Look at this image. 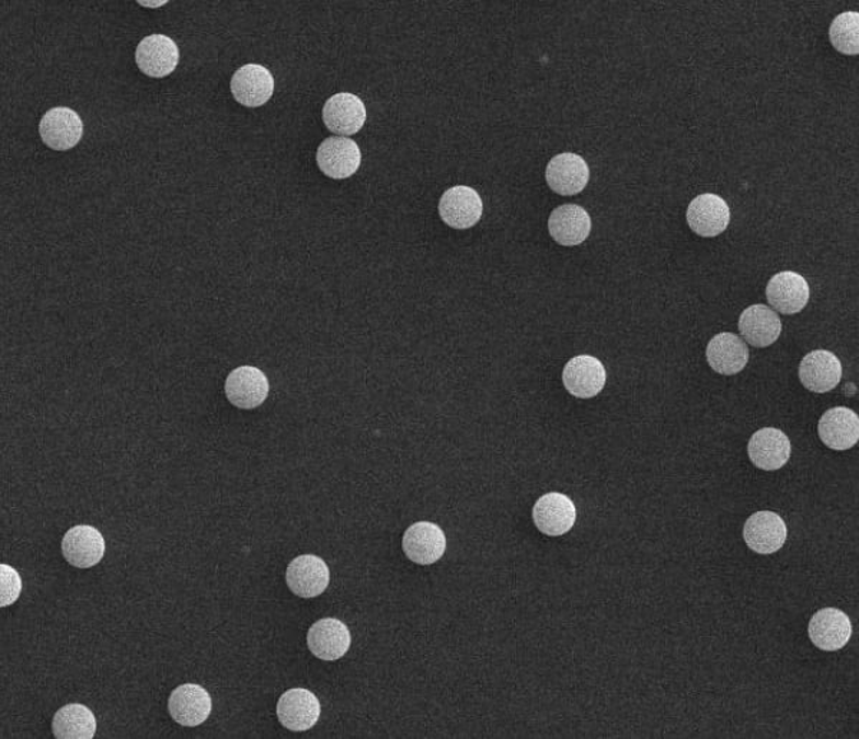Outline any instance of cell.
Instances as JSON below:
<instances>
[{
  "mask_svg": "<svg viewBox=\"0 0 859 739\" xmlns=\"http://www.w3.org/2000/svg\"><path fill=\"white\" fill-rule=\"evenodd\" d=\"M316 160L320 171L329 178H350L362 164L359 147L351 138L331 137L320 143Z\"/></svg>",
  "mask_w": 859,
  "mask_h": 739,
  "instance_id": "obj_1",
  "label": "cell"
},
{
  "mask_svg": "<svg viewBox=\"0 0 859 739\" xmlns=\"http://www.w3.org/2000/svg\"><path fill=\"white\" fill-rule=\"evenodd\" d=\"M577 510L573 500L563 493H547L532 509L534 523L548 536H561L573 529Z\"/></svg>",
  "mask_w": 859,
  "mask_h": 739,
  "instance_id": "obj_2",
  "label": "cell"
},
{
  "mask_svg": "<svg viewBox=\"0 0 859 739\" xmlns=\"http://www.w3.org/2000/svg\"><path fill=\"white\" fill-rule=\"evenodd\" d=\"M42 141L55 151H68L77 147L83 134L82 119L76 111L58 106L49 109L41 120Z\"/></svg>",
  "mask_w": 859,
  "mask_h": 739,
  "instance_id": "obj_3",
  "label": "cell"
},
{
  "mask_svg": "<svg viewBox=\"0 0 859 739\" xmlns=\"http://www.w3.org/2000/svg\"><path fill=\"white\" fill-rule=\"evenodd\" d=\"M286 582L297 597L316 598L329 587L331 571L322 557L301 555L287 568Z\"/></svg>",
  "mask_w": 859,
  "mask_h": 739,
  "instance_id": "obj_4",
  "label": "cell"
},
{
  "mask_svg": "<svg viewBox=\"0 0 859 739\" xmlns=\"http://www.w3.org/2000/svg\"><path fill=\"white\" fill-rule=\"evenodd\" d=\"M482 199L476 189L453 187L443 195L439 201V216L445 224L455 230H467L477 224L482 217Z\"/></svg>",
  "mask_w": 859,
  "mask_h": 739,
  "instance_id": "obj_5",
  "label": "cell"
},
{
  "mask_svg": "<svg viewBox=\"0 0 859 739\" xmlns=\"http://www.w3.org/2000/svg\"><path fill=\"white\" fill-rule=\"evenodd\" d=\"M320 702L313 692L295 688L286 691L278 700L277 717L283 727L301 732L313 728L320 718Z\"/></svg>",
  "mask_w": 859,
  "mask_h": 739,
  "instance_id": "obj_6",
  "label": "cell"
},
{
  "mask_svg": "<svg viewBox=\"0 0 859 739\" xmlns=\"http://www.w3.org/2000/svg\"><path fill=\"white\" fill-rule=\"evenodd\" d=\"M403 552L417 565H432L447 551V538L438 524L417 522L403 534Z\"/></svg>",
  "mask_w": 859,
  "mask_h": 739,
  "instance_id": "obj_7",
  "label": "cell"
},
{
  "mask_svg": "<svg viewBox=\"0 0 859 739\" xmlns=\"http://www.w3.org/2000/svg\"><path fill=\"white\" fill-rule=\"evenodd\" d=\"M784 520L775 512H758L746 520L743 538L752 551L760 555L778 552L787 542Z\"/></svg>",
  "mask_w": 859,
  "mask_h": 739,
  "instance_id": "obj_8",
  "label": "cell"
},
{
  "mask_svg": "<svg viewBox=\"0 0 859 739\" xmlns=\"http://www.w3.org/2000/svg\"><path fill=\"white\" fill-rule=\"evenodd\" d=\"M606 369L596 357L577 356L566 362L563 371L565 389L580 399L596 397L606 385Z\"/></svg>",
  "mask_w": 859,
  "mask_h": 739,
  "instance_id": "obj_9",
  "label": "cell"
},
{
  "mask_svg": "<svg viewBox=\"0 0 859 739\" xmlns=\"http://www.w3.org/2000/svg\"><path fill=\"white\" fill-rule=\"evenodd\" d=\"M271 392L266 374L253 366L239 367L226 380V396L240 408H255L264 403Z\"/></svg>",
  "mask_w": 859,
  "mask_h": 739,
  "instance_id": "obj_10",
  "label": "cell"
},
{
  "mask_svg": "<svg viewBox=\"0 0 859 739\" xmlns=\"http://www.w3.org/2000/svg\"><path fill=\"white\" fill-rule=\"evenodd\" d=\"M210 694L196 683H184L176 688L169 700L171 717L183 727H198L210 717Z\"/></svg>",
  "mask_w": 859,
  "mask_h": 739,
  "instance_id": "obj_11",
  "label": "cell"
},
{
  "mask_svg": "<svg viewBox=\"0 0 859 739\" xmlns=\"http://www.w3.org/2000/svg\"><path fill=\"white\" fill-rule=\"evenodd\" d=\"M548 187L560 195H575L587 187L589 170L587 162L577 153L564 152L548 162L546 171Z\"/></svg>",
  "mask_w": 859,
  "mask_h": 739,
  "instance_id": "obj_12",
  "label": "cell"
},
{
  "mask_svg": "<svg viewBox=\"0 0 859 739\" xmlns=\"http://www.w3.org/2000/svg\"><path fill=\"white\" fill-rule=\"evenodd\" d=\"M323 120L329 131L337 137H351L364 128L366 123V108L359 96L347 94L329 97L323 108Z\"/></svg>",
  "mask_w": 859,
  "mask_h": 739,
  "instance_id": "obj_13",
  "label": "cell"
},
{
  "mask_svg": "<svg viewBox=\"0 0 859 739\" xmlns=\"http://www.w3.org/2000/svg\"><path fill=\"white\" fill-rule=\"evenodd\" d=\"M812 644L822 650L844 648L851 638L852 626L847 613L835 608H825L816 612L808 627Z\"/></svg>",
  "mask_w": 859,
  "mask_h": 739,
  "instance_id": "obj_14",
  "label": "cell"
},
{
  "mask_svg": "<svg viewBox=\"0 0 859 739\" xmlns=\"http://www.w3.org/2000/svg\"><path fill=\"white\" fill-rule=\"evenodd\" d=\"M810 285L801 274L782 272L770 278L766 287L769 304L782 314H797L810 301Z\"/></svg>",
  "mask_w": 859,
  "mask_h": 739,
  "instance_id": "obj_15",
  "label": "cell"
},
{
  "mask_svg": "<svg viewBox=\"0 0 859 739\" xmlns=\"http://www.w3.org/2000/svg\"><path fill=\"white\" fill-rule=\"evenodd\" d=\"M62 553L65 559L76 568H92L104 557V536L95 528L87 524L69 529L64 536Z\"/></svg>",
  "mask_w": 859,
  "mask_h": 739,
  "instance_id": "obj_16",
  "label": "cell"
},
{
  "mask_svg": "<svg viewBox=\"0 0 859 739\" xmlns=\"http://www.w3.org/2000/svg\"><path fill=\"white\" fill-rule=\"evenodd\" d=\"M136 60L146 76L164 78L173 73L179 65V46L165 35L147 36L138 45Z\"/></svg>",
  "mask_w": 859,
  "mask_h": 739,
  "instance_id": "obj_17",
  "label": "cell"
},
{
  "mask_svg": "<svg viewBox=\"0 0 859 739\" xmlns=\"http://www.w3.org/2000/svg\"><path fill=\"white\" fill-rule=\"evenodd\" d=\"M791 450L788 436L774 427H765L756 431L747 444L752 463L761 471L768 472L783 467L791 458Z\"/></svg>",
  "mask_w": 859,
  "mask_h": 739,
  "instance_id": "obj_18",
  "label": "cell"
},
{
  "mask_svg": "<svg viewBox=\"0 0 859 739\" xmlns=\"http://www.w3.org/2000/svg\"><path fill=\"white\" fill-rule=\"evenodd\" d=\"M231 92L239 104L257 108L271 101L274 78L262 65L249 63L234 73L231 79Z\"/></svg>",
  "mask_w": 859,
  "mask_h": 739,
  "instance_id": "obj_19",
  "label": "cell"
},
{
  "mask_svg": "<svg viewBox=\"0 0 859 739\" xmlns=\"http://www.w3.org/2000/svg\"><path fill=\"white\" fill-rule=\"evenodd\" d=\"M687 222L700 236H717L722 234L731 222V209L718 195H699L687 208Z\"/></svg>",
  "mask_w": 859,
  "mask_h": 739,
  "instance_id": "obj_20",
  "label": "cell"
},
{
  "mask_svg": "<svg viewBox=\"0 0 859 739\" xmlns=\"http://www.w3.org/2000/svg\"><path fill=\"white\" fill-rule=\"evenodd\" d=\"M351 632L343 622L327 617L310 627L308 646L310 653L323 661H336L345 657L351 648Z\"/></svg>",
  "mask_w": 859,
  "mask_h": 739,
  "instance_id": "obj_21",
  "label": "cell"
},
{
  "mask_svg": "<svg viewBox=\"0 0 859 739\" xmlns=\"http://www.w3.org/2000/svg\"><path fill=\"white\" fill-rule=\"evenodd\" d=\"M800 379L808 390L814 393H828L837 388L843 379V365L834 353L815 350L803 357Z\"/></svg>",
  "mask_w": 859,
  "mask_h": 739,
  "instance_id": "obj_22",
  "label": "cell"
},
{
  "mask_svg": "<svg viewBox=\"0 0 859 739\" xmlns=\"http://www.w3.org/2000/svg\"><path fill=\"white\" fill-rule=\"evenodd\" d=\"M818 434L829 449L844 452L854 448L859 439V418L848 407H834L821 417Z\"/></svg>",
  "mask_w": 859,
  "mask_h": 739,
  "instance_id": "obj_23",
  "label": "cell"
},
{
  "mask_svg": "<svg viewBox=\"0 0 859 739\" xmlns=\"http://www.w3.org/2000/svg\"><path fill=\"white\" fill-rule=\"evenodd\" d=\"M548 231L561 245H579L584 243L592 232V218L586 209L575 204H566L551 212Z\"/></svg>",
  "mask_w": 859,
  "mask_h": 739,
  "instance_id": "obj_24",
  "label": "cell"
},
{
  "mask_svg": "<svg viewBox=\"0 0 859 739\" xmlns=\"http://www.w3.org/2000/svg\"><path fill=\"white\" fill-rule=\"evenodd\" d=\"M706 359L717 373L733 376L745 369L749 361V348L736 334L721 333L709 342Z\"/></svg>",
  "mask_w": 859,
  "mask_h": 739,
  "instance_id": "obj_25",
  "label": "cell"
},
{
  "mask_svg": "<svg viewBox=\"0 0 859 739\" xmlns=\"http://www.w3.org/2000/svg\"><path fill=\"white\" fill-rule=\"evenodd\" d=\"M740 330L742 337L751 346L764 348L781 336L782 323L775 310L768 305L755 304L747 307L741 314Z\"/></svg>",
  "mask_w": 859,
  "mask_h": 739,
  "instance_id": "obj_26",
  "label": "cell"
},
{
  "mask_svg": "<svg viewBox=\"0 0 859 739\" xmlns=\"http://www.w3.org/2000/svg\"><path fill=\"white\" fill-rule=\"evenodd\" d=\"M53 731L58 739H92L96 732L95 715L82 704L65 705L55 714Z\"/></svg>",
  "mask_w": 859,
  "mask_h": 739,
  "instance_id": "obj_27",
  "label": "cell"
},
{
  "mask_svg": "<svg viewBox=\"0 0 859 739\" xmlns=\"http://www.w3.org/2000/svg\"><path fill=\"white\" fill-rule=\"evenodd\" d=\"M834 48L845 55L859 54V13L845 12L835 18L829 30Z\"/></svg>",
  "mask_w": 859,
  "mask_h": 739,
  "instance_id": "obj_28",
  "label": "cell"
},
{
  "mask_svg": "<svg viewBox=\"0 0 859 739\" xmlns=\"http://www.w3.org/2000/svg\"><path fill=\"white\" fill-rule=\"evenodd\" d=\"M0 607H9L16 602L20 598L22 590V580L20 574L12 566L0 565Z\"/></svg>",
  "mask_w": 859,
  "mask_h": 739,
  "instance_id": "obj_29",
  "label": "cell"
}]
</instances>
